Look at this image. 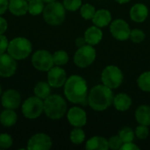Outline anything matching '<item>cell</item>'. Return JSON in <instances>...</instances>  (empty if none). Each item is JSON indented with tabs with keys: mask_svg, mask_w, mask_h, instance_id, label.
Segmentation results:
<instances>
[{
	"mask_svg": "<svg viewBox=\"0 0 150 150\" xmlns=\"http://www.w3.org/2000/svg\"><path fill=\"white\" fill-rule=\"evenodd\" d=\"M64 94L73 104H88V86L84 78L77 75L69 76L64 84Z\"/></svg>",
	"mask_w": 150,
	"mask_h": 150,
	"instance_id": "1",
	"label": "cell"
},
{
	"mask_svg": "<svg viewBox=\"0 0 150 150\" xmlns=\"http://www.w3.org/2000/svg\"><path fill=\"white\" fill-rule=\"evenodd\" d=\"M113 93L111 88L105 85L94 86L88 94V105L95 111L106 110L113 103Z\"/></svg>",
	"mask_w": 150,
	"mask_h": 150,
	"instance_id": "2",
	"label": "cell"
},
{
	"mask_svg": "<svg viewBox=\"0 0 150 150\" xmlns=\"http://www.w3.org/2000/svg\"><path fill=\"white\" fill-rule=\"evenodd\" d=\"M66 112V101L60 95H50L44 99V112L49 119L60 120L65 115Z\"/></svg>",
	"mask_w": 150,
	"mask_h": 150,
	"instance_id": "3",
	"label": "cell"
},
{
	"mask_svg": "<svg viewBox=\"0 0 150 150\" xmlns=\"http://www.w3.org/2000/svg\"><path fill=\"white\" fill-rule=\"evenodd\" d=\"M33 47L29 40L25 37H16L9 41L7 52L16 61L24 60L32 53Z\"/></svg>",
	"mask_w": 150,
	"mask_h": 150,
	"instance_id": "4",
	"label": "cell"
},
{
	"mask_svg": "<svg viewBox=\"0 0 150 150\" xmlns=\"http://www.w3.org/2000/svg\"><path fill=\"white\" fill-rule=\"evenodd\" d=\"M43 18L47 24L50 25H59L62 24L66 17V9L63 4L54 1L48 3L43 10Z\"/></svg>",
	"mask_w": 150,
	"mask_h": 150,
	"instance_id": "5",
	"label": "cell"
},
{
	"mask_svg": "<svg viewBox=\"0 0 150 150\" xmlns=\"http://www.w3.org/2000/svg\"><path fill=\"white\" fill-rule=\"evenodd\" d=\"M23 115L30 120H34L39 118L44 112V101L34 96L26 98L21 106Z\"/></svg>",
	"mask_w": 150,
	"mask_h": 150,
	"instance_id": "6",
	"label": "cell"
},
{
	"mask_svg": "<svg viewBox=\"0 0 150 150\" xmlns=\"http://www.w3.org/2000/svg\"><path fill=\"white\" fill-rule=\"evenodd\" d=\"M123 73L120 68L114 65L107 66L104 69L101 74V80L103 84L112 89L120 87L123 82Z\"/></svg>",
	"mask_w": 150,
	"mask_h": 150,
	"instance_id": "7",
	"label": "cell"
},
{
	"mask_svg": "<svg viewBox=\"0 0 150 150\" xmlns=\"http://www.w3.org/2000/svg\"><path fill=\"white\" fill-rule=\"evenodd\" d=\"M96 59V50L91 45H84L78 47L74 55V62L79 68H87Z\"/></svg>",
	"mask_w": 150,
	"mask_h": 150,
	"instance_id": "8",
	"label": "cell"
},
{
	"mask_svg": "<svg viewBox=\"0 0 150 150\" xmlns=\"http://www.w3.org/2000/svg\"><path fill=\"white\" fill-rule=\"evenodd\" d=\"M33 66L40 71H48L54 67L53 54L45 49H39L32 56Z\"/></svg>",
	"mask_w": 150,
	"mask_h": 150,
	"instance_id": "9",
	"label": "cell"
},
{
	"mask_svg": "<svg viewBox=\"0 0 150 150\" xmlns=\"http://www.w3.org/2000/svg\"><path fill=\"white\" fill-rule=\"evenodd\" d=\"M52 140L47 134L38 133L28 140L26 149L28 150H48L52 148Z\"/></svg>",
	"mask_w": 150,
	"mask_h": 150,
	"instance_id": "10",
	"label": "cell"
},
{
	"mask_svg": "<svg viewBox=\"0 0 150 150\" xmlns=\"http://www.w3.org/2000/svg\"><path fill=\"white\" fill-rule=\"evenodd\" d=\"M110 31L112 35L118 40H127L130 36V26L123 19H116L112 22L110 25Z\"/></svg>",
	"mask_w": 150,
	"mask_h": 150,
	"instance_id": "11",
	"label": "cell"
},
{
	"mask_svg": "<svg viewBox=\"0 0 150 150\" xmlns=\"http://www.w3.org/2000/svg\"><path fill=\"white\" fill-rule=\"evenodd\" d=\"M17 70V62L9 54H0V76L11 77Z\"/></svg>",
	"mask_w": 150,
	"mask_h": 150,
	"instance_id": "12",
	"label": "cell"
},
{
	"mask_svg": "<svg viewBox=\"0 0 150 150\" xmlns=\"http://www.w3.org/2000/svg\"><path fill=\"white\" fill-rule=\"evenodd\" d=\"M67 80L66 71L60 66L51 68L47 71V83L51 87L60 88L64 86Z\"/></svg>",
	"mask_w": 150,
	"mask_h": 150,
	"instance_id": "13",
	"label": "cell"
},
{
	"mask_svg": "<svg viewBox=\"0 0 150 150\" xmlns=\"http://www.w3.org/2000/svg\"><path fill=\"white\" fill-rule=\"evenodd\" d=\"M21 103V96L16 90L10 89L4 91L1 96V104L5 109L16 110Z\"/></svg>",
	"mask_w": 150,
	"mask_h": 150,
	"instance_id": "14",
	"label": "cell"
},
{
	"mask_svg": "<svg viewBox=\"0 0 150 150\" xmlns=\"http://www.w3.org/2000/svg\"><path fill=\"white\" fill-rule=\"evenodd\" d=\"M67 118L69 124L75 127H82L87 122V114L85 111L80 107L75 106L69 110Z\"/></svg>",
	"mask_w": 150,
	"mask_h": 150,
	"instance_id": "15",
	"label": "cell"
},
{
	"mask_svg": "<svg viewBox=\"0 0 150 150\" xmlns=\"http://www.w3.org/2000/svg\"><path fill=\"white\" fill-rule=\"evenodd\" d=\"M149 16V9L143 4H136L130 10V18L133 21L142 23L147 19Z\"/></svg>",
	"mask_w": 150,
	"mask_h": 150,
	"instance_id": "16",
	"label": "cell"
},
{
	"mask_svg": "<svg viewBox=\"0 0 150 150\" xmlns=\"http://www.w3.org/2000/svg\"><path fill=\"white\" fill-rule=\"evenodd\" d=\"M83 37L87 44L95 46V45H98L101 41L103 38V33L100 30V27L97 25H93V26L89 27L85 31Z\"/></svg>",
	"mask_w": 150,
	"mask_h": 150,
	"instance_id": "17",
	"label": "cell"
},
{
	"mask_svg": "<svg viewBox=\"0 0 150 150\" xmlns=\"http://www.w3.org/2000/svg\"><path fill=\"white\" fill-rule=\"evenodd\" d=\"M8 10L15 16H24L28 11V3L26 0H9Z\"/></svg>",
	"mask_w": 150,
	"mask_h": 150,
	"instance_id": "18",
	"label": "cell"
},
{
	"mask_svg": "<svg viewBox=\"0 0 150 150\" xmlns=\"http://www.w3.org/2000/svg\"><path fill=\"white\" fill-rule=\"evenodd\" d=\"M93 24L98 27H105L108 25L112 21V14L108 10L101 9L96 11L94 17L92 18Z\"/></svg>",
	"mask_w": 150,
	"mask_h": 150,
	"instance_id": "19",
	"label": "cell"
},
{
	"mask_svg": "<svg viewBox=\"0 0 150 150\" xmlns=\"http://www.w3.org/2000/svg\"><path fill=\"white\" fill-rule=\"evenodd\" d=\"M113 105L120 112L127 111L132 105L131 98L126 93H120L113 98Z\"/></svg>",
	"mask_w": 150,
	"mask_h": 150,
	"instance_id": "20",
	"label": "cell"
},
{
	"mask_svg": "<svg viewBox=\"0 0 150 150\" xmlns=\"http://www.w3.org/2000/svg\"><path fill=\"white\" fill-rule=\"evenodd\" d=\"M85 149L87 150H107L109 149L108 141L101 136H94L86 142Z\"/></svg>",
	"mask_w": 150,
	"mask_h": 150,
	"instance_id": "21",
	"label": "cell"
},
{
	"mask_svg": "<svg viewBox=\"0 0 150 150\" xmlns=\"http://www.w3.org/2000/svg\"><path fill=\"white\" fill-rule=\"evenodd\" d=\"M135 119L140 125L150 126V106L142 105L135 111Z\"/></svg>",
	"mask_w": 150,
	"mask_h": 150,
	"instance_id": "22",
	"label": "cell"
},
{
	"mask_svg": "<svg viewBox=\"0 0 150 150\" xmlns=\"http://www.w3.org/2000/svg\"><path fill=\"white\" fill-rule=\"evenodd\" d=\"M17 113L12 109H5L0 114V123L5 127L14 126L17 122Z\"/></svg>",
	"mask_w": 150,
	"mask_h": 150,
	"instance_id": "23",
	"label": "cell"
},
{
	"mask_svg": "<svg viewBox=\"0 0 150 150\" xmlns=\"http://www.w3.org/2000/svg\"><path fill=\"white\" fill-rule=\"evenodd\" d=\"M33 92L36 97L44 100L51 95V86L48 83L39 82L34 86Z\"/></svg>",
	"mask_w": 150,
	"mask_h": 150,
	"instance_id": "24",
	"label": "cell"
},
{
	"mask_svg": "<svg viewBox=\"0 0 150 150\" xmlns=\"http://www.w3.org/2000/svg\"><path fill=\"white\" fill-rule=\"evenodd\" d=\"M44 8V2L42 0H30L28 3V12L33 16L42 13Z\"/></svg>",
	"mask_w": 150,
	"mask_h": 150,
	"instance_id": "25",
	"label": "cell"
},
{
	"mask_svg": "<svg viewBox=\"0 0 150 150\" xmlns=\"http://www.w3.org/2000/svg\"><path fill=\"white\" fill-rule=\"evenodd\" d=\"M69 139L72 143L76 145H79L83 143L85 140V134L81 127H76L74 128L69 134Z\"/></svg>",
	"mask_w": 150,
	"mask_h": 150,
	"instance_id": "26",
	"label": "cell"
},
{
	"mask_svg": "<svg viewBox=\"0 0 150 150\" xmlns=\"http://www.w3.org/2000/svg\"><path fill=\"white\" fill-rule=\"evenodd\" d=\"M139 88L146 92H150V71L142 73L137 80Z\"/></svg>",
	"mask_w": 150,
	"mask_h": 150,
	"instance_id": "27",
	"label": "cell"
},
{
	"mask_svg": "<svg viewBox=\"0 0 150 150\" xmlns=\"http://www.w3.org/2000/svg\"><path fill=\"white\" fill-rule=\"evenodd\" d=\"M53 59L56 66H62L69 62V54L64 50H58L53 54Z\"/></svg>",
	"mask_w": 150,
	"mask_h": 150,
	"instance_id": "28",
	"label": "cell"
},
{
	"mask_svg": "<svg viewBox=\"0 0 150 150\" xmlns=\"http://www.w3.org/2000/svg\"><path fill=\"white\" fill-rule=\"evenodd\" d=\"M95 12H96V9L91 4H85L80 7V14L84 19L87 20L92 19V18L95 15Z\"/></svg>",
	"mask_w": 150,
	"mask_h": 150,
	"instance_id": "29",
	"label": "cell"
},
{
	"mask_svg": "<svg viewBox=\"0 0 150 150\" xmlns=\"http://www.w3.org/2000/svg\"><path fill=\"white\" fill-rule=\"evenodd\" d=\"M119 136L122 140L123 143L133 142L134 140V137H135V133L130 127H124L120 131Z\"/></svg>",
	"mask_w": 150,
	"mask_h": 150,
	"instance_id": "30",
	"label": "cell"
},
{
	"mask_svg": "<svg viewBox=\"0 0 150 150\" xmlns=\"http://www.w3.org/2000/svg\"><path fill=\"white\" fill-rule=\"evenodd\" d=\"M145 33L141 29H134L130 32L129 38L134 43H141L145 40Z\"/></svg>",
	"mask_w": 150,
	"mask_h": 150,
	"instance_id": "31",
	"label": "cell"
},
{
	"mask_svg": "<svg viewBox=\"0 0 150 150\" xmlns=\"http://www.w3.org/2000/svg\"><path fill=\"white\" fill-rule=\"evenodd\" d=\"M64 8L69 11H76L82 6V0H63Z\"/></svg>",
	"mask_w": 150,
	"mask_h": 150,
	"instance_id": "32",
	"label": "cell"
},
{
	"mask_svg": "<svg viewBox=\"0 0 150 150\" xmlns=\"http://www.w3.org/2000/svg\"><path fill=\"white\" fill-rule=\"evenodd\" d=\"M13 140L11 136L8 134H0V148L1 149H9L11 147Z\"/></svg>",
	"mask_w": 150,
	"mask_h": 150,
	"instance_id": "33",
	"label": "cell"
},
{
	"mask_svg": "<svg viewBox=\"0 0 150 150\" xmlns=\"http://www.w3.org/2000/svg\"><path fill=\"white\" fill-rule=\"evenodd\" d=\"M135 135L138 139L140 140H145L148 138L149 134V129L148 127V126H144V125H140L136 127L135 129Z\"/></svg>",
	"mask_w": 150,
	"mask_h": 150,
	"instance_id": "34",
	"label": "cell"
},
{
	"mask_svg": "<svg viewBox=\"0 0 150 150\" xmlns=\"http://www.w3.org/2000/svg\"><path fill=\"white\" fill-rule=\"evenodd\" d=\"M108 144H109V148L112 149H120L121 146L123 145V142L119 135L118 136H112L108 141Z\"/></svg>",
	"mask_w": 150,
	"mask_h": 150,
	"instance_id": "35",
	"label": "cell"
},
{
	"mask_svg": "<svg viewBox=\"0 0 150 150\" xmlns=\"http://www.w3.org/2000/svg\"><path fill=\"white\" fill-rule=\"evenodd\" d=\"M8 45L9 41L6 36H4V34H0V54H3L7 50Z\"/></svg>",
	"mask_w": 150,
	"mask_h": 150,
	"instance_id": "36",
	"label": "cell"
},
{
	"mask_svg": "<svg viewBox=\"0 0 150 150\" xmlns=\"http://www.w3.org/2000/svg\"><path fill=\"white\" fill-rule=\"evenodd\" d=\"M121 150H139L140 148L135 145L133 142H127V143H123V145L120 148Z\"/></svg>",
	"mask_w": 150,
	"mask_h": 150,
	"instance_id": "37",
	"label": "cell"
},
{
	"mask_svg": "<svg viewBox=\"0 0 150 150\" xmlns=\"http://www.w3.org/2000/svg\"><path fill=\"white\" fill-rule=\"evenodd\" d=\"M8 28V24L5 18L0 17V34H4Z\"/></svg>",
	"mask_w": 150,
	"mask_h": 150,
	"instance_id": "38",
	"label": "cell"
},
{
	"mask_svg": "<svg viewBox=\"0 0 150 150\" xmlns=\"http://www.w3.org/2000/svg\"><path fill=\"white\" fill-rule=\"evenodd\" d=\"M9 0H0V15L4 14L8 10Z\"/></svg>",
	"mask_w": 150,
	"mask_h": 150,
	"instance_id": "39",
	"label": "cell"
},
{
	"mask_svg": "<svg viewBox=\"0 0 150 150\" xmlns=\"http://www.w3.org/2000/svg\"><path fill=\"white\" fill-rule=\"evenodd\" d=\"M85 43H86V41H85L84 37H79V38H77V39L76 40V45L78 47L84 46Z\"/></svg>",
	"mask_w": 150,
	"mask_h": 150,
	"instance_id": "40",
	"label": "cell"
},
{
	"mask_svg": "<svg viewBox=\"0 0 150 150\" xmlns=\"http://www.w3.org/2000/svg\"><path fill=\"white\" fill-rule=\"evenodd\" d=\"M119 4H127V3H128L129 1H131V0H116Z\"/></svg>",
	"mask_w": 150,
	"mask_h": 150,
	"instance_id": "41",
	"label": "cell"
},
{
	"mask_svg": "<svg viewBox=\"0 0 150 150\" xmlns=\"http://www.w3.org/2000/svg\"><path fill=\"white\" fill-rule=\"evenodd\" d=\"M42 1L44 3H47L48 4V3H51V2H54V1H56V0H42Z\"/></svg>",
	"mask_w": 150,
	"mask_h": 150,
	"instance_id": "42",
	"label": "cell"
},
{
	"mask_svg": "<svg viewBox=\"0 0 150 150\" xmlns=\"http://www.w3.org/2000/svg\"><path fill=\"white\" fill-rule=\"evenodd\" d=\"M2 96V87H1V85H0V97Z\"/></svg>",
	"mask_w": 150,
	"mask_h": 150,
	"instance_id": "43",
	"label": "cell"
},
{
	"mask_svg": "<svg viewBox=\"0 0 150 150\" xmlns=\"http://www.w3.org/2000/svg\"><path fill=\"white\" fill-rule=\"evenodd\" d=\"M26 1H30V0H26Z\"/></svg>",
	"mask_w": 150,
	"mask_h": 150,
	"instance_id": "44",
	"label": "cell"
}]
</instances>
